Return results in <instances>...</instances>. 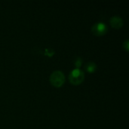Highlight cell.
<instances>
[{
  "label": "cell",
  "instance_id": "cell-2",
  "mask_svg": "<svg viewBox=\"0 0 129 129\" xmlns=\"http://www.w3.org/2000/svg\"><path fill=\"white\" fill-rule=\"evenodd\" d=\"M49 81L52 86H54L55 88H60L65 83L66 78L62 71L55 70L51 74Z\"/></svg>",
  "mask_w": 129,
  "mask_h": 129
},
{
  "label": "cell",
  "instance_id": "cell-3",
  "mask_svg": "<svg viewBox=\"0 0 129 129\" xmlns=\"http://www.w3.org/2000/svg\"><path fill=\"white\" fill-rule=\"evenodd\" d=\"M108 32V26L103 22H98L91 26V33L96 36H103Z\"/></svg>",
  "mask_w": 129,
  "mask_h": 129
},
{
  "label": "cell",
  "instance_id": "cell-5",
  "mask_svg": "<svg viewBox=\"0 0 129 129\" xmlns=\"http://www.w3.org/2000/svg\"><path fill=\"white\" fill-rule=\"evenodd\" d=\"M97 70H98V66L94 62L90 61L85 66V70L88 73H94L97 71Z\"/></svg>",
  "mask_w": 129,
  "mask_h": 129
},
{
  "label": "cell",
  "instance_id": "cell-1",
  "mask_svg": "<svg viewBox=\"0 0 129 129\" xmlns=\"http://www.w3.org/2000/svg\"><path fill=\"white\" fill-rule=\"evenodd\" d=\"M85 80V73L78 68H75L69 74V81L73 85H79Z\"/></svg>",
  "mask_w": 129,
  "mask_h": 129
},
{
  "label": "cell",
  "instance_id": "cell-7",
  "mask_svg": "<svg viewBox=\"0 0 129 129\" xmlns=\"http://www.w3.org/2000/svg\"><path fill=\"white\" fill-rule=\"evenodd\" d=\"M122 47H123V48L126 51H129V40L128 39H126L124 42H123V44H122Z\"/></svg>",
  "mask_w": 129,
  "mask_h": 129
},
{
  "label": "cell",
  "instance_id": "cell-4",
  "mask_svg": "<svg viewBox=\"0 0 129 129\" xmlns=\"http://www.w3.org/2000/svg\"><path fill=\"white\" fill-rule=\"evenodd\" d=\"M110 26L116 29H121L123 25H124V21L122 20V18L119 16H113L110 18Z\"/></svg>",
  "mask_w": 129,
  "mask_h": 129
},
{
  "label": "cell",
  "instance_id": "cell-6",
  "mask_svg": "<svg viewBox=\"0 0 129 129\" xmlns=\"http://www.w3.org/2000/svg\"><path fill=\"white\" fill-rule=\"evenodd\" d=\"M82 58L78 57V58L75 60V66L76 67V68L79 69V67L82 66Z\"/></svg>",
  "mask_w": 129,
  "mask_h": 129
}]
</instances>
